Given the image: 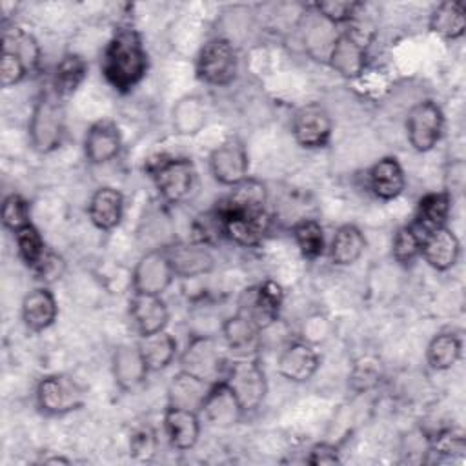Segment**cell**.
I'll return each instance as SVG.
<instances>
[{"mask_svg": "<svg viewBox=\"0 0 466 466\" xmlns=\"http://www.w3.org/2000/svg\"><path fill=\"white\" fill-rule=\"evenodd\" d=\"M137 344L140 348V353H142L149 371L166 370L178 355L177 339L171 333H167L166 329L153 333V335L140 337V340Z\"/></svg>", "mask_w": 466, "mask_h": 466, "instance_id": "obj_31", "label": "cell"}, {"mask_svg": "<svg viewBox=\"0 0 466 466\" xmlns=\"http://www.w3.org/2000/svg\"><path fill=\"white\" fill-rule=\"evenodd\" d=\"M35 273V277L44 284L49 286L56 280H60L66 273V260L55 253L53 249L47 248V251L44 253V257L38 260V264L31 269Z\"/></svg>", "mask_w": 466, "mask_h": 466, "instance_id": "obj_43", "label": "cell"}, {"mask_svg": "<svg viewBox=\"0 0 466 466\" xmlns=\"http://www.w3.org/2000/svg\"><path fill=\"white\" fill-rule=\"evenodd\" d=\"M195 73L208 86L222 87L231 84L238 73V56L233 44L220 36L208 40L197 55Z\"/></svg>", "mask_w": 466, "mask_h": 466, "instance_id": "obj_6", "label": "cell"}, {"mask_svg": "<svg viewBox=\"0 0 466 466\" xmlns=\"http://www.w3.org/2000/svg\"><path fill=\"white\" fill-rule=\"evenodd\" d=\"M266 186L260 180L248 177L231 187L229 195L218 204V208L226 211H262L266 209Z\"/></svg>", "mask_w": 466, "mask_h": 466, "instance_id": "obj_30", "label": "cell"}, {"mask_svg": "<svg viewBox=\"0 0 466 466\" xmlns=\"http://www.w3.org/2000/svg\"><path fill=\"white\" fill-rule=\"evenodd\" d=\"M220 380H224L228 388L235 393L244 413L260 408L268 395L266 371L255 355L237 357L226 366L224 377Z\"/></svg>", "mask_w": 466, "mask_h": 466, "instance_id": "obj_3", "label": "cell"}, {"mask_svg": "<svg viewBox=\"0 0 466 466\" xmlns=\"http://www.w3.org/2000/svg\"><path fill=\"white\" fill-rule=\"evenodd\" d=\"M422 240L419 235L410 228V224L399 228L393 235L391 255L400 266H410L420 255Z\"/></svg>", "mask_w": 466, "mask_h": 466, "instance_id": "obj_40", "label": "cell"}, {"mask_svg": "<svg viewBox=\"0 0 466 466\" xmlns=\"http://www.w3.org/2000/svg\"><path fill=\"white\" fill-rule=\"evenodd\" d=\"M171 126L177 135L191 137L206 126V106L195 95L178 98L171 109Z\"/></svg>", "mask_w": 466, "mask_h": 466, "instance_id": "obj_34", "label": "cell"}, {"mask_svg": "<svg viewBox=\"0 0 466 466\" xmlns=\"http://www.w3.org/2000/svg\"><path fill=\"white\" fill-rule=\"evenodd\" d=\"M175 271L171 268L166 249H149L135 264L131 275L133 293L162 295L175 280Z\"/></svg>", "mask_w": 466, "mask_h": 466, "instance_id": "obj_12", "label": "cell"}, {"mask_svg": "<svg viewBox=\"0 0 466 466\" xmlns=\"http://www.w3.org/2000/svg\"><path fill=\"white\" fill-rule=\"evenodd\" d=\"M87 217L100 231L115 229L124 217V195L111 186L98 187L89 198Z\"/></svg>", "mask_w": 466, "mask_h": 466, "instance_id": "obj_26", "label": "cell"}, {"mask_svg": "<svg viewBox=\"0 0 466 466\" xmlns=\"http://www.w3.org/2000/svg\"><path fill=\"white\" fill-rule=\"evenodd\" d=\"M293 240L300 251V255L308 260H315L322 257L326 249V238L324 229L319 220L315 218H302L293 224L291 228Z\"/></svg>", "mask_w": 466, "mask_h": 466, "instance_id": "obj_37", "label": "cell"}, {"mask_svg": "<svg viewBox=\"0 0 466 466\" xmlns=\"http://www.w3.org/2000/svg\"><path fill=\"white\" fill-rule=\"evenodd\" d=\"M29 222H31L29 202L18 193H9L4 198V204H2V224H4V228L15 233L16 229L24 228Z\"/></svg>", "mask_w": 466, "mask_h": 466, "instance_id": "obj_42", "label": "cell"}, {"mask_svg": "<svg viewBox=\"0 0 466 466\" xmlns=\"http://www.w3.org/2000/svg\"><path fill=\"white\" fill-rule=\"evenodd\" d=\"M462 355V340L455 331H441L437 333L428 348H426V360L430 368L437 371L451 370Z\"/></svg>", "mask_w": 466, "mask_h": 466, "instance_id": "obj_35", "label": "cell"}, {"mask_svg": "<svg viewBox=\"0 0 466 466\" xmlns=\"http://www.w3.org/2000/svg\"><path fill=\"white\" fill-rule=\"evenodd\" d=\"M213 382L202 380L191 373L178 371L167 386V404L200 411V406Z\"/></svg>", "mask_w": 466, "mask_h": 466, "instance_id": "obj_27", "label": "cell"}, {"mask_svg": "<svg viewBox=\"0 0 466 466\" xmlns=\"http://www.w3.org/2000/svg\"><path fill=\"white\" fill-rule=\"evenodd\" d=\"M444 131V113L433 100H422L411 106L406 115V137L419 153L431 151Z\"/></svg>", "mask_w": 466, "mask_h": 466, "instance_id": "obj_9", "label": "cell"}, {"mask_svg": "<svg viewBox=\"0 0 466 466\" xmlns=\"http://www.w3.org/2000/svg\"><path fill=\"white\" fill-rule=\"evenodd\" d=\"M35 399L42 413L60 417L82 408L86 391L73 377L66 373H51L38 380Z\"/></svg>", "mask_w": 466, "mask_h": 466, "instance_id": "obj_5", "label": "cell"}, {"mask_svg": "<svg viewBox=\"0 0 466 466\" xmlns=\"http://www.w3.org/2000/svg\"><path fill=\"white\" fill-rule=\"evenodd\" d=\"M129 315L140 337L166 329L169 322V309L162 295L133 293L129 300Z\"/></svg>", "mask_w": 466, "mask_h": 466, "instance_id": "obj_22", "label": "cell"}, {"mask_svg": "<svg viewBox=\"0 0 466 466\" xmlns=\"http://www.w3.org/2000/svg\"><path fill=\"white\" fill-rule=\"evenodd\" d=\"M326 64L344 78L360 76L368 64V44L364 36L355 29L340 31Z\"/></svg>", "mask_w": 466, "mask_h": 466, "instance_id": "obj_14", "label": "cell"}, {"mask_svg": "<svg viewBox=\"0 0 466 466\" xmlns=\"http://www.w3.org/2000/svg\"><path fill=\"white\" fill-rule=\"evenodd\" d=\"M260 329L240 311H235L222 322V339L229 351H235L237 357L253 355L251 348L257 342Z\"/></svg>", "mask_w": 466, "mask_h": 466, "instance_id": "obj_33", "label": "cell"}, {"mask_svg": "<svg viewBox=\"0 0 466 466\" xmlns=\"http://www.w3.org/2000/svg\"><path fill=\"white\" fill-rule=\"evenodd\" d=\"M215 217L220 224V235L242 248L258 246L269 231V215L262 211H226L217 206Z\"/></svg>", "mask_w": 466, "mask_h": 466, "instance_id": "obj_8", "label": "cell"}, {"mask_svg": "<svg viewBox=\"0 0 466 466\" xmlns=\"http://www.w3.org/2000/svg\"><path fill=\"white\" fill-rule=\"evenodd\" d=\"M147 173L158 195L167 204L186 200L191 195L197 178L195 164L186 157H162L147 166Z\"/></svg>", "mask_w": 466, "mask_h": 466, "instance_id": "obj_4", "label": "cell"}, {"mask_svg": "<svg viewBox=\"0 0 466 466\" xmlns=\"http://www.w3.org/2000/svg\"><path fill=\"white\" fill-rule=\"evenodd\" d=\"M66 131V116L62 98L53 91L40 93L29 116V144L36 153L47 155L60 147Z\"/></svg>", "mask_w": 466, "mask_h": 466, "instance_id": "obj_2", "label": "cell"}, {"mask_svg": "<svg viewBox=\"0 0 466 466\" xmlns=\"http://www.w3.org/2000/svg\"><path fill=\"white\" fill-rule=\"evenodd\" d=\"M100 69L106 82L118 93H129L144 80L147 53L137 29L120 27L115 31L102 53Z\"/></svg>", "mask_w": 466, "mask_h": 466, "instance_id": "obj_1", "label": "cell"}, {"mask_svg": "<svg viewBox=\"0 0 466 466\" xmlns=\"http://www.w3.org/2000/svg\"><path fill=\"white\" fill-rule=\"evenodd\" d=\"M291 133L300 147H324L328 146L333 133V118L324 106L319 102H309L295 111Z\"/></svg>", "mask_w": 466, "mask_h": 466, "instance_id": "obj_13", "label": "cell"}, {"mask_svg": "<svg viewBox=\"0 0 466 466\" xmlns=\"http://www.w3.org/2000/svg\"><path fill=\"white\" fill-rule=\"evenodd\" d=\"M366 237L355 224H342L333 233L329 244V258L335 266H351L366 251Z\"/></svg>", "mask_w": 466, "mask_h": 466, "instance_id": "obj_28", "label": "cell"}, {"mask_svg": "<svg viewBox=\"0 0 466 466\" xmlns=\"http://www.w3.org/2000/svg\"><path fill=\"white\" fill-rule=\"evenodd\" d=\"M84 157L89 164L100 166L115 157L122 149V135L113 120L102 118L93 122L84 135Z\"/></svg>", "mask_w": 466, "mask_h": 466, "instance_id": "obj_17", "label": "cell"}, {"mask_svg": "<svg viewBox=\"0 0 466 466\" xmlns=\"http://www.w3.org/2000/svg\"><path fill=\"white\" fill-rule=\"evenodd\" d=\"M431 451L446 457H462L466 451L464 437L453 430H442L431 439Z\"/></svg>", "mask_w": 466, "mask_h": 466, "instance_id": "obj_45", "label": "cell"}, {"mask_svg": "<svg viewBox=\"0 0 466 466\" xmlns=\"http://www.w3.org/2000/svg\"><path fill=\"white\" fill-rule=\"evenodd\" d=\"M459 255L461 242L448 226L430 233L420 244V257L430 268L437 271L451 269L457 264Z\"/></svg>", "mask_w": 466, "mask_h": 466, "instance_id": "obj_24", "label": "cell"}, {"mask_svg": "<svg viewBox=\"0 0 466 466\" xmlns=\"http://www.w3.org/2000/svg\"><path fill=\"white\" fill-rule=\"evenodd\" d=\"M22 320L24 326L33 331L40 333L55 324L58 315V304L55 293L47 286H40L31 289L22 300Z\"/></svg>", "mask_w": 466, "mask_h": 466, "instance_id": "obj_23", "label": "cell"}, {"mask_svg": "<svg viewBox=\"0 0 466 466\" xmlns=\"http://www.w3.org/2000/svg\"><path fill=\"white\" fill-rule=\"evenodd\" d=\"M164 249L177 279L202 277L215 268V257L206 242H175Z\"/></svg>", "mask_w": 466, "mask_h": 466, "instance_id": "obj_16", "label": "cell"}, {"mask_svg": "<svg viewBox=\"0 0 466 466\" xmlns=\"http://www.w3.org/2000/svg\"><path fill=\"white\" fill-rule=\"evenodd\" d=\"M202 430L200 413L195 410L171 406L167 404L164 410V433L171 448L178 451H187L195 448L198 442Z\"/></svg>", "mask_w": 466, "mask_h": 466, "instance_id": "obj_19", "label": "cell"}, {"mask_svg": "<svg viewBox=\"0 0 466 466\" xmlns=\"http://www.w3.org/2000/svg\"><path fill=\"white\" fill-rule=\"evenodd\" d=\"M129 450H131V455L137 457V459H151L157 451V435L153 430L146 428V430H140L137 431L131 441H129Z\"/></svg>", "mask_w": 466, "mask_h": 466, "instance_id": "obj_46", "label": "cell"}, {"mask_svg": "<svg viewBox=\"0 0 466 466\" xmlns=\"http://www.w3.org/2000/svg\"><path fill=\"white\" fill-rule=\"evenodd\" d=\"M306 462L315 464V466H319V464H339L340 455H339L337 446H333L329 442H319L309 450V453L306 457Z\"/></svg>", "mask_w": 466, "mask_h": 466, "instance_id": "obj_47", "label": "cell"}, {"mask_svg": "<svg viewBox=\"0 0 466 466\" xmlns=\"http://www.w3.org/2000/svg\"><path fill=\"white\" fill-rule=\"evenodd\" d=\"M111 373L122 391H133L144 384L149 370L138 344H118L113 350Z\"/></svg>", "mask_w": 466, "mask_h": 466, "instance_id": "obj_20", "label": "cell"}, {"mask_svg": "<svg viewBox=\"0 0 466 466\" xmlns=\"http://www.w3.org/2000/svg\"><path fill=\"white\" fill-rule=\"evenodd\" d=\"M87 75V64L80 55L69 53L60 58L53 75V93L58 98L73 95Z\"/></svg>", "mask_w": 466, "mask_h": 466, "instance_id": "obj_36", "label": "cell"}, {"mask_svg": "<svg viewBox=\"0 0 466 466\" xmlns=\"http://www.w3.org/2000/svg\"><path fill=\"white\" fill-rule=\"evenodd\" d=\"M249 155L238 137H228L209 153V171L213 178L228 187L248 178Z\"/></svg>", "mask_w": 466, "mask_h": 466, "instance_id": "obj_11", "label": "cell"}, {"mask_svg": "<svg viewBox=\"0 0 466 466\" xmlns=\"http://www.w3.org/2000/svg\"><path fill=\"white\" fill-rule=\"evenodd\" d=\"M284 291L275 280H264L258 286L248 288L238 299L237 311L246 315L260 331L268 329L280 313Z\"/></svg>", "mask_w": 466, "mask_h": 466, "instance_id": "obj_10", "label": "cell"}, {"mask_svg": "<svg viewBox=\"0 0 466 466\" xmlns=\"http://www.w3.org/2000/svg\"><path fill=\"white\" fill-rule=\"evenodd\" d=\"M360 7L362 4L353 0H326V2L311 4V9L317 15H320L322 18L329 20L335 25L350 24Z\"/></svg>", "mask_w": 466, "mask_h": 466, "instance_id": "obj_41", "label": "cell"}, {"mask_svg": "<svg viewBox=\"0 0 466 466\" xmlns=\"http://www.w3.org/2000/svg\"><path fill=\"white\" fill-rule=\"evenodd\" d=\"M29 69L24 64V60L9 51H2V60H0V82L2 87H13L20 84L27 76Z\"/></svg>", "mask_w": 466, "mask_h": 466, "instance_id": "obj_44", "label": "cell"}, {"mask_svg": "<svg viewBox=\"0 0 466 466\" xmlns=\"http://www.w3.org/2000/svg\"><path fill=\"white\" fill-rule=\"evenodd\" d=\"M320 366V357L317 350L302 340L289 342L279 355L277 371L289 382H308L313 379Z\"/></svg>", "mask_w": 466, "mask_h": 466, "instance_id": "obj_18", "label": "cell"}, {"mask_svg": "<svg viewBox=\"0 0 466 466\" xmlns=\"http://www.w3.org/2000/svg\"><path fill=\"white\" fill-rule=\"evenodd\" d=\"M2 51H9L18 55L27 69H35L40 62V46L35 36L20 27H7L4 29V44Z\"/></svg>", "mask_w": 466, "mask_h": 466, "instance_id": "obj_38", "label": "cell"}, {"mask_svg": "<svg viewBox=\"0 0 466 466\" xmlns=\"http://www.w3.org/2000/svg\"><path fill=\"white\" fill-rule=\"evenodd\" d=\"M226 366L220 344L211 335H193L180 353V370L208 382L220 380Z\"/></svg>", "mask_w": 466, "mask_h": 466, "instance_id": "obj_7", "label": "cell"}, {"mask_svg": "<svg viewBox=\"0 0 466 466\" xmlns=\"http://www.w3.org/2000/svg\"><path fill=\"white\" fill-rule=\"evenodd\" d=\"M368 187L380 200L397 198L406 187V175L395 157H382L368 169Z\"/></svg>", "mask_w": 466, "mask_h": 466, "instance_id": "obj_25", "label": "cell"}, {"mask_svg": "<svg viewBox=\"0 0 466 466\" xmlns=\"http://www.w3.org/2000/svg\"><path fill=\"white\" fill-rule=\"evenodd\" d=\"M198 413L200 419L215 428H231L238 424L246 415L238 399L224 380H217L211 384Z\"/></svg>", "mask_w": 466, "mask_h": 466, "instance_id": "obj_15", "label": "cell"}, {"mask_svg": "<svg viewBox=\"0 0 466 466\" xmlns=\"http://www.w3.org/2000/svg\"><path fill=\"white\" fill-rule=\"evenodd\" d=\"M428 27L444 40H457L466 31V11L459 2H441L430 15Z\"/></svg>", "mask_w": 466, "mask_h": 466, "instance_id": "obj_32", "label": "cell"}, {"mask_svg": "<svg viewBox=\"0 0 466 466\" xmlns=\"http://www.w3.org/2000/svg\"><path fill=\"white\" fill-rule=\"evenodd\" d=\"M339 29L329 20L322 18L320 15L313 13L306 20V27L302 33L306 53L320 62H328V56L331 53V47L339 36Z\"/></svg>", "mask_w": 466, "mask_h": 466, "instance_id": "obj_29", "label": "cell"}, {"mask_svg": "<svg viewBox=\"0 0 466 466\" xmlns=\"http://www.w3.org/2000/svg\"><path fill=\"white\" fill-rule=\"evenodd\" d=\"M451 209V195L448 191H431L419 198L410 228L424 240L430 233L446 226Z\"/></svg>", "mask_w": 466, "mask_h": 466, "instance_id": "obj_21", "label": "cell"}, {"mask_svg": "<svg viewBox=\"0 0 466 466\" xmlns=\"http://www.w3.org/2000/svg\"><path fill=\"white\" fill-rule=\"evenodd\" d=\"M13 235H15L18 257L29 269H33L38 264V260L44 257V253L47 251V246H46L40 231L36 229V226L33 222H29L24 228L16 229Z\"/></svg>", "mask_w": 466, "mask_h": 466, "instance_id": "obj_39", "label": "cell"}]
</instances>
